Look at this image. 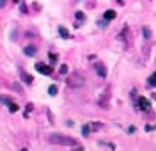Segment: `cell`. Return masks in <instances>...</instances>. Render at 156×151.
I'll return each mask as SVG.
<instances>
[{"label":"cell","mask_w":156,"mask_h":151,"mask_svg":"<svg viewBox=\"0 0 156 151\" xmlns=\"http://www.w3.org/2000/svg\"><path fill=\"white\" fill-rule=\"evenodd\" d=\"M0 102H2V103H5V105H9V103L13 102V100L9 98V96H0Z\"/></svg>","instance_id":"9a60e30c"},{"label":"cell","mask_w":156,"mask_h":151,"mask_svg":"<svg viewBox=\"0 0 156 151\" xmlns=\"http://www.w3.org/2000/svg\"><path fill=\"white\" fill-rule=\"evenodd\" d=\"M142 32H144V37H145V39H149V37H151V28H149V27H144V28H142Z\"/></svg>","instance_id":"8fae6325"},{"label":"cell","mask_w":156,"mask_h":151,"mask_svg":"<svg viewBox=\"0 0 156 151\" xmlns=\"http://www.w3.org/2000/svg\"><path fill=\"white\" fill-rule=\"evenodd\" d=\"M36 69H37L41 75H51V66H48V64L37 62V64H36Z\"/></svg>","instance_id":"3957f363"},{"label":"cell","mask_w":156,"mask_h":151,"mask_svg":"<svg viewBox=\"0 0 156 151\" xmlns=\"http://www.w3.org/2000/svg\"><path fill=\"white\" fill-rule=\"evenodd\" d=\"M7 107H9V110H11V112H18V108H20V107L14 103V102H11V103H9Z\"/></svg>","instance_id":"5bb4252c"},{"label":"cell","mask_w":156,"mask_h":151,"mask_svg":"<svg viewBox=\"0 0 156 151\" xmlns=\"http://www.w3.org/2000/svg\"><path fill=\"white\" fill-rule=\"evenodd\" d=\"M59 34H60V37H69V32H68V28L66 27H59Z\"/></svg>","instance_id":"ba28073f"},{"label":"cell","mask_w":156,"mask_h":151,"mask_svg":"<svg viewBox=\"0 0 156 151\" xmlns=\"http://www.w3.org/2000/svg\"><path fill=\"white\" fill-rule=\"evenodd\" d=\"M48 94H50V96H55V94H57V85H50V87H48Z\"/></svg>","instance_id":"7c38bea8"},{"label":"cell","mask_w":156,"mask_h":151,"mask_svg":"<svg viewBox=\"0 0 156 151\" xmlns=\"http://www.w3.org/2000/svg\"><path fill=\"white\" fill-rule=\"evenodd\" d=\"M22 78H23L25 84H32V77H30L27 71H23V69H22Z\"/></svg>","instance_id":"52a82bcc"},{"label":"cell","mask_w":156,"mask_h":151,"mask_svg":"<svg viewBox=\"0 0 156 151\" xmlns=\"http://www.w3.org/2000/svg\"><path fill=\"white\" fill-rule=\"evenodd\" d=\"M75 151H84V148H82V146H80V148H76Z\"/></svg>","instance_id":"44dd1931"},{"label":"cell","mask_w":156,"mask_h":151,"mask_svg":"<svg viewBox=\"0 0 156 151\" xmlns=\"http://www.w3.org/2000/svg\"><path fill=\"white\" fill-rule=\"evenodd\" d=\"M48 140L51 144H59V146H76V139L68 137V135H60V133H51L48 137Z\"/></svg>","instance_id":"6da1fadb"},{"label":"cell","mask_w":156,"mask_h":151,"mask_svg":"<svg viewBox=\"0 0 156 151\" xmlns=\"http://www.w3.org/2000/svg\"><path fill=\"white\" fill-rule=\"evenodd\" d=\"M5 2H7V0H0V7H4V5H5Z\"/></svg>","instance_id":"ffe728a7"},{"label":"cell","mask_w":156,"mask_h":151,"mask_svg":"<svg viewBox=\"0 0 156 151\" xmlns=\"http://www.w3.org/2000/svg\"><path fill=\"white\" fill-rule=\"evenodd\" d=\"M94 69H96V73H98L101 78H105V77H107V68L103 66V64H94Z\"/></svg>","instance_id":"277c9868"},{"label":"cell","mask_w":156,"mask_h":151,"mask_svg":"<svg viewBox=\"0 0 156 151\" xmlns=\"http://www.w3.org/2000/svg\"><path fill=\"white\" fill-rule=\"evenodd\" d=\"M115 11H112V9H110V11H105V14H103V18H105L107 20V22H110V20H115Z\"/></svg>","instance_id":"8992f818"},{"label":"cell","mask_w":156,"mask_h":151,"mask_svg":"<svg viewBox=\"0 0 156 151\" xmlns=\"http://www.w3.org/2000/svg\"><path fill=\"white\" fill-rule=\"evenodd\" d=\"M151 130H156V126H151V125L145 126V132H151Z\"/></svg>","instance_id":"d6986e66"},{"label":"cell","mask_w":156,"mask_h":151,"mask_svg":"<svg viewBox=\"0 0 156 151\" xmlns=\"http://www.w3.org/2000/svg\"><path fill=\"white\" fill-rule=\"evenodd\" d=\"M34 53H36V48H34V46H27V48H25V55L30 57V55H34Z\"/></svg>","instance_id":"9c48e42d"},{"label":"cell","mask_w":156,"mask_h":151,"mask_svg":"<svg viewBox=\"0 0 156 151\" xmlns=\"http://www.w3.org/2000/svg\"><path fill=\"white\" fill-rule=\"evenodd\" d=\"M75 16H76V20H80V22H84V20H85V14L82 13V11H76V14H75Z\"/></svg>","instance_id":"2e32d148"},{"label":"cell","mask_w":156,"mask_h":151,"mask_svg":"<svg viewBox=\"0 0 156 151\" xmlns=\"http://www.w3.org/2000/svg\"><path fill=\"white\" fill-rule=\"evenodd\" d=\"M149 85H151V87H156V71L149 77Z\"/></svg>","instance_id":"30bf717a"},{"label":"cell","mask_w":156,"mask_h":151,"mask_svg":"<svg viewBox=\"0 0 156 151\" xmlns=\"http://www.w3.org/2000/svg\"><path fill=\"white\" fill-rule=\"evenodd\" d=\"M59 71H60V75H66V73H68V66H66V64H62Z\"/></svg>","instance_id":"e0dca14e"},{"label":"cell","mask_w":156,"mask_h":151,"mask_svg":"<svg viewBox=\"0 0 156 151\" xmlns=\"http://www.w3.org/2000/svg\"><path fill=\"white\" fill-rule=\"evenodd\" d=\"M50 60H51V62H55V60H57V55H55V53H50Z\"/></svg>","instance_id":"ac0fdd59"},{"label":"cell","mask_w":156,"mask_h":151,"mask_svg":"<svg viewBox=\"0 0 156 151\" xmlns=\"http://www.w3.org/2000/svg\"><path fill=\"white\" fill-rule=\"evenodd\" d=\"M89 130H90L89 125H84V126H82V133H84V137H89Z\"/></svg>","instance_id":"4fadbf2b"},{"label":"cell","mask_w":156,"mask_h":151,"mask_svg":"<svg viewBox=\"0 0 156 151\" xmlns=\"http://www.w3.org/2000/svg\"><path fill=\"white\" fill-rule=\"evenodd\" d=\"M138 107L142 108V110H149L151 108V103H149V100H145V98H138Z\"/></svg>","instance_id":"5b68a950"},{"label":"cell","mask_w":156,"mask_h":151,"mask_svg":"<svg viewBox=\"0 0 156 151\" xmlns=\"http://www.w3.org/2000/svg\"><path fill=\"white\" fill-rule=\"evenodd\" d=\"M66 84L71 87V89H78V87H82L85 84V80H84V77L82 75H78V73H73L68 80H66Z\"/></svg>","instance_id":"7a4b0ae2"}]
</instances>
